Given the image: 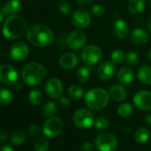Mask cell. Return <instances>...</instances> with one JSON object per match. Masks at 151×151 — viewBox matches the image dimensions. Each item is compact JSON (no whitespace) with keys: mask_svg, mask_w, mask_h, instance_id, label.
Wrapping results in <instances>:
<instances>
[{"mask_svg":"<svg viewBox=\"0 0 151 151\" xmlns=\"http://www.w3.org/2000/svg\"><path fill=\"white\" fill-rule=\"evenodd\" d=\"M27 39L32 45L43 48L51 45L55 40V36L49 27L43 24H34L28 28Z\"/></svg>","mask_w":151,"mask_h":151,"instance_id":"obj_1","label":"cell"},{"mask_svg":"<svg viewBox=\"0 0 151 151\" xmlns=\"http://www.w3.org/2000/svg\"><path fill=\"white\" fill-rule=\"evenodd\" d=\"M27 22L20 15H10L4 22L2 33L4 37L10 40H17L24 36L27 32Z\"/></svg>","mask_w":151,"mask_h":151,"instance_id":"obj_2","label":"cell"},{"mask_svg":"<svg viewBox=\"0 0 151 151\" xmlns=\"http://www.w3.org/2000/svg\"><path fill=\"white\" fill-rule=\"evenodd\" d=\"M46 77V68L38 62H29L22 69V78L29 86L40 85Z\"/></svg>","mask_w":151,"mask_h":151,"instance_id":"obj_3","label":"cell"},{"mask_svg":"<svg viewBox=\"0 0 151 151\" xmlns=\"http://www.w3.org/2000/svg\"><path fill=\"white\" fill-rule=\"evenodd\" d=\"M109 93L104 88L90 89L85 95V102L88 109L94 111H99L105 109L109 102Z\"/></svg>","mask_w":151,"mask_h":151,"instance_id":"obj_4","label":"cell"},{"mask_svg":"<svg viewBox=\"0 0 151 151\" xmlns=\"http://www.w3.org/2000/svg\"><path fill=\"white\" fill-rule=\"evenodd\" d=\"M103 57L102 50L94 45H89L83 48L81 52V60L86 66H93L97 64Z\"/></svg>","mask_w":151,"mask_h":151,"instance_id":"obj_5","label":"cell"},{"mask_svg":"<svg viewBox=\"0 0 151 151\" xmlns=\"http://www.w3.org/2000/svg\"><path fill=\"white\" fill-rule=\"evenodd\" d=\"M94 115L90 109H79L73 115V123L79 129H88L94 124Z\"/></svg>","mask_w":151,"mask_h":151,"instance_id":"obj_6","label":"cell"},{"mask_svg":"<svg viewBox=\"0 0 151 151\" xmlns=\"http://www.w3.org/2000/svg\"><path fill=\"white\" fill-rule=\"evenodd\" d=\"M64 128L63 121L59 116L49 117L43 124V132L45 136L49 138H55L59 136Z\"/></svg>","mask_w":151,"mask_h":151,"instance_id":"obj_7","label":"cell"},{"mask_svg":"<svg viewBox=\"0 0 151 151\" xmlns=\"http://www.w3.org/2000/svg\"><path fill=\"white\" fill-rule=\"evenodd\" d=\"M94 145L99 151H115L117 147V139L115 135L104 132L96 137Z\"/></svg>","mask_w":151,"mask_h":151,"instance_id":"obj_8","label":"cell"},{"mask_svg":"<svg viewBox=\"0 0 151 151\" xmlns=\"http://www.w3.org/2000/svg\"><path fill=\"white\" fill-rule=\"evenodd\" d=\"M86 42H87L86 34L79 29L70 32L66 39L68 47L73 51H78L85 47Z\"/></svg>","mask_w":151,"mask_h":151,"instance_id":"obj_9","label":"cell"},{"mask_svg":"<svg viewBox=\"0 0 151 151\" xmlns=\"http://www.w3.org/2000/svg\"><path fill=\"white\" fill-rule=\"evenodd\" d=\"M18 81V72L10 64L0 65V83L6 86H12Z\"/></svg>","mask_w":151,"mask_h":151,"instance_id":"obj_10","label":"cell"},{"mask_svg":"<svg viewBox=\"0 0 151 151\" xmlns=\"http://www.w3.org/2000/svg\"><path fill=\"white\" fill-rule=\"evenodd\" d=\"M71 22L77 29H86L92 22V16L85 9H77L71 14Z\"/></svg>","mask_w":151,"mask_h":151,"instance_id":"obj_11","label":"cell"},{"mask_svg":"<svg viewBox=\"0 0 151 151\" xmlns=\"http://www.w3.org/2000/svg\"><path fill=\"white\" fill-rule=\"evenodd\" d=\"M133 104L140 110H151V92L141 90L137 92L133 96Z\"/></svg>","mask_w":151,"mask_h":151,"instance_id":"obj_12","label":"cell"},{"mask_svg":"<svg viewBox=\"0 0 151 151\" xmlns=\"http://www.w3.org/2000/svg\"><path fill=\"white\" fill-rule=\"evenodd\" d=\"M29 54V46L23 42H16L10 47V56L14 61H22Z\"/></svg>","mask_w":151,"mask_h":151,"instance_id":"obj_13","label":"cell"},{"mask_svg":"<svg viewBox=\"0 0 151 151\" xmlns=\"http://www.w3.org/2000/svg\"><path fill=\"white\" fill-rule=\"evenodd\" d=\"M96 74L101 81H109L116 74V66L112 61H103L98 66Z\"/></svg>","mask_w":151,"mask_h":151,"instance_id":"obj_14","label":"cell"},{"mask_svg":"<svg viewBox=\"0 0 151 151\" xmlns=\"http://www.w3.org/2000/svg\"><path fill=\"white\" fill-rule=\"evenodd\" d=\"M45 92L52 99H58L63 93V84L57 78H50L45 84Z\"/></svg>","mask_w":151,"mask_h":151,"instance_id":"obj_15","label":"cell"},{"mask_svg":"<svg viewBox=\"0 0 151 151\" xmlns=\"http://www.w3.org/2000/svg\"><path fill=\"white\" fill-rule=\"evenodd\" d=\"M78 62H79V58L74 52H65L59 59L60 66L67 70L75 68L78 65Z\"/></svg>","mask_w":151,"mask_h":151,"instance_id":"obj_16","label":"cell"},{"mask_svg":"<svg viewBox=\"0 0 151 151\" xmlns=\"http://www.w3.org/2000/svg\"><path fill=\"white\" fill-rule=\"evenodd\" d=\"M116 78L121 84H131L135 78V72L130 66L122 67L116 73Z\"/></svg>","mask_w":151,"mask_h":151,"instance_id":"obj_17","label":"cell"},{"mask_svg":"<svg viewBox=\"0 0 151 151\" xmlns=\"http://www.w3.org/2000/svg\"><path fill=\"white\" fill-rule=\"evenodd\" d=\"M113 31L116 38L125 39L129 34V26L123 19H117L113 23Z\"/></svg>","mask_w":151,"mask_h":151,"instance_id":"obj_18","label":"cell"},{"mask_svg":"<svg viewBox=\"0 0 151 151\" xmlns=\"http://www.w3.org/2000/svg\"><path fill=\"white\" fill-rule=\"evenodd\" d=\"M148 34L146 30L140 28L134 29L130 34V39L132 44L136 45H143L147 43L148 41Z\"/></svg>","mask_w":151,"mask_h":151,"instance_id":"obj_19","label":"cell"},{"mask_svg":"<svg viewBox=\"0 0 151 151\" xmlns=\"http://www.w3.org/2000/svg\"><path fill=\"white\" fill-rule=\"evenodd\" d=\"M109 96L112 100L116 101H123L126 99L127 97V91L124 88V86H123L122 85L119 84H114L109 87Z\"/></svg>","mask_w":151,"mask_h":151,"instance_id":"obj_20","label":"cell"},{"mask_svg":"<svg viewBox=\"0 0 151 151\" xmlns=\"http://www.w3.org/2000/svg\"><path fill=\"white\" fill-rule=\"evenodd\" d=\"M137 78L140 83L147 86H151V66H141L137 71Z\"/></svg>","mask_w":151,"mask_h":151,"instance_id":"obj_21","label":"cell"},{"mask_svg":"<svg viewBox=\"0 0 151 151\" xmlns=\"http://www.w3.org/2000/svg\"><path fill=\"white\" fill-rule=\"evenodd\" d=\"M22 8V4L20 0H8L5 6H2V10L6 15L17 14Z\"/></svg>","mask_w":151,"mask_h":151,"instance_id":"obj_22","label":"cell"},{"mask_svg":"<svg viewBox=\"0 0 151 151\" xmlns=\"http://www.w3.org/2000/svg\"><path fill=\"white\" fill-rule=\"evenodd\" d=\"M129 11L133 14H140L146 7L145 0H128L127 4Z\"/></svg>","mask_w":151,"mask_h":151,"instance_id":"obj_23","label":"cell"},{"mask_svg":"<svg viewBox=\"0 0 151 151\" xmlns=\"http://www.w3.org/2000/svg\"><path fill=\"white\" fill-rule=\"evenodd\" d=\"M84 89L79 85H71L68 88V95L70 99L74 101L80 100L84 96Z\"/></svg>","mask_w":151,"mask_h":151,"instance_id":"obj_24","label":"cell"},{"mask_svg":"<svg viewBox=\"0 0 151 151\" xmlns=\"http://www.w3.org/2000/svg\"><path fill=\"white\" fill-rule=\"evenodd\" d=\"M149 136H150V132L148 131V129H147L146 127H139L133 134L134 139L138 142V143H146L148 139H149Z\"/></svg>","mask_w":151,"mask_h":151,"instance_id":"obj_25","label":"cell"},{"mask_svg":"<svg viewBox=\"0 0 151 151\" xmlns=\"http://www.w3.org/2000/svg\"><path fill=\"white\" fill-rule=\"evenodd\" d=\"M91 78V68L89 66H82L77 71V78L79 83L85 84L89 81Z\"/></svg>","mask_w":151,"mask_h":151,"instance_id":"obj_26","label":"cell"},{"mask_svg":"<svg viewBox=\"0 0 151 151\" xmlns=\"http://www.w3.org/2000/svg\"><path fill=\"white\" fill-rule=\"evenodd\" d=\"M25 140H26V133L22 129L14 130L10 136V141L16 146L22 145Z\"/></svg>","mask_w":151,"mask_h":151,"instance_id":"obj_27","label":"cell"},{"mask_svg":"<svg viewBox=\"0 0 151 151\" xmlns=\"http://www.w3.org/2000/svg\"><path fill=\"white\" fill-rule=\"evenodd\" d=\"M29 101L34 106L40 105L44 101V95L40 90L33 89L30 91V93L29 94Z\"/></svg>","mask_w":151,"mask_h":151,"instance_id":"obj_28","label":"cell"},{"mask_svg":"<svg viewBox=\"0 0 151 151\" xmlns=\"http://www.w3.org/2000/svg\"><path fill=\"white\" fill-rule=\"evenodd\" d=\"M133 106L130 103H122L118 106L117 108V114L119 115V116L126 118L132 116V114L133 113Z\"/></svg>","mask_w":151,"mask_h":151,"instance_id":"obj_29","label":"cell"},{"mask_svg":"<svg viewBox=\"0 0 151 151\" xmlns=\"http://www.w3.org/2000/svg\"><path fill=\"white\" fill-rule=\"evenodd\" d=\"M13 93L6 88H0V106H6L12 102Z\"/></svg>","mask_w":151,"mask_h":151,"instance_id":"obj_30","label":"cell"},{"mask_svg":"<svg viewBox=\"0 0 151 151\" xmlns=\"http://www.w3.org/2000/svg\"><path fill=\"white\" fill-rule=\"evenodd\" d=\"M57 111V106L53 101L46 102L42 108V115L45 117H52Z\"/></svg>","mask_w":151,"mask_h":151,"instance_id":"obj_31","label":"cell"},{"mask_svg":"<svg viewBox=\"0 0 151 151\" xmlns=\"http://www.w3.org/2000/svg\"><path fill=\"white\" fill-rule=\"evenodd\" d=\"M124 61L127 65H129L130 67H136L137 65H139V57L138 55V53H136L135 52L132 51H129L127 52H125L124 55Z\"/></svg>","mask_w":151,"mask_h":151,"instance_id":"obj_32","label":"cell"},{"mask_svg":"<svg viewBox=\"0 0 151 151\" xmlns=\"http://www.w3.org/2000/svg\"><path fill=\"white\" fill-rule=\"evenodd\" d=\"M49 149V141L45 137L37 138L34 142V150L35 151H48Z\"/></svg>","mask_w":151,"mask_h":151,"instance_id":"obj_33","label":"cell"},{"mask_svg":"<svg viewBox=\"0 0 151 151\" xmlns=\"http://www.w3.org/2000/svg\"><path fill=\"white\" fill-rule=\"evenodd\" d=\"M93 125L97 130L103 131V130H106L109 126V120L105 116H100L98 118L95 119Z\"/></svg>","mask_w":151,"mask_h":151,"instance_id":"obj_34","label":"cell"},{"mask_svg":"<svg viewBox=\"0 0 151 151\" xmlns=\"http://www.w3.org/2000/svg\"><path fill=\"white\" fill-rule=\"evenodd\" d=\"M124 55H125V53L124 52V51L122 49H116L111 52L110 60L115 65L120 64L124 60Z\"/></svg>","mask_w":151,"mask_h":151,"instance_id":"obj_35","label":"cell"},{"mask_svg":"<svg viewBox=\"0 0 151 151\" xmlns=\"http://www.w3.org/2000/svg\"><path fill=\"white\" fill-rule=\"evenodd\" d=\"M57 9L62 14H69L72 11V6L67 0H60L57 3Z\"/></svg>","mask_w":151,"mask_h":151,"instance_id":"obj_36","label":"cell"},{"mask_svg":"<svg viewBox=\"0 0 151 151\" xmlns=\"http://www.w3.org/2000/svg\"><path fill=\"white\" fill-rule=\"evenodd\" d=\"M92 14L94 16V17H97V18H100V17H102L105 14V8L101 6V5H99V4H95L92 6Z\"/></svg>","mask_w":151,"mask_h":151,"instance_id":"obj_37","label":"cell"},{"mask_svg":"<svg viewBox=\"0 0 151 151\" xmlns=\"http://www.w3.org/2000/svg\"><path fill=\"white\" fill-rule=\"evenodd\" d=\"M59 105L62 109H68L71 106L70 101L67 97H60L59 98Z\"/></svg>","mask_w":151,"mask_h":151,"instance_id":"obj_38","label":"cell"},{"mask_svg":"<svg viewBox=\"0 0 151 151\" xmlns=\"http://www.w3.org/2000/svg\"><path fill=\"white\" fill-rule=\"evenodd\" d=\"M28 132L31 136H38L41 133V128L37 124H31L29 127Z\"/></svg>","mask_w":151,"mask_h":151,"instance_id":"obj_39","label":"cell"},{"mask_svg":"<svg viewBox=\"0 0 151 151\" xmlns=\"http://www.w3.org/2000/svg\"><path fill=\"white\" fill-rule=\"evenodd\" d=\"M81 151H93V145L91 143V142H84L82 145H81V147H80Z\"/></svg>","mask_w":151,"mask_h":151,"instance_id":"obj_40","label":"cell"},{"mask_svg":"<svg viewBox=\"0 0 151 151\" xmlns=\"http://www.w3.org/2000/svg\"><path fill=\"white\" fill-rule=\"evenodd\" d=\"M8 139V132L5 129H0V141H6Z\"/></svg>","mask_w":151,"mask_h":151,"instance_id":"obj_41","label":"cell"},{"mask_svg":"<svg viewBox=\"0 0 151 151\" xmlns=\"http://www.w3.org/2000/svg\"><path fill=\"white\" fill-rule=\"evenodd\" d=\"M76 1L81 6H88L93 2V0H76Z\"/></svg>","mask_w":151,"mask_h":151,"instance_id":"obj_42","label":"cell"},{"mask_svg":"<svg viewBox=\"0 0 151 151\" xmlns=\"http://www.w3.org/2000/svg\"><path fill=\"white\" fill-rule=\"evenodd\" d=\"M144 122L146 124L151 125V113H148L144 116Z\"/></svg>","mask_w":151,"mask_h":151,"instance_id":"obj_43","label":"cell"},{"mask_svg":"<svg viewBox=\"0 0 151 151\" xmlns=\"http://www.w3.org/2000/svg\"><path fill=\"white\" fill-rule=\"evenodd\" d=\"M0 151H14V148L10 146L7 145H3V146H0Z\"/></svg>","mask_w":151,"mask_h":151,"instance_id":"obj_44","label":"cell"},{"mask_svg":"<svg viewBox=\"0 0 151 151\" xmlns=\"http://www.w3.org/2000/svg\"><path fill=\"white\" fill-rule=\"evenodd\" d=\"M5 13H4V11L3 10H0V23H1L3 21H4V19H5Z\"/></svg>","mask_w":151,"mask_h":151,"instance_id":"obj_45","label":"cell"},{"mask_svg":"<svg viewBox=\"0 0 151 151\" xmlns=\"http://www.w3.org/2000/svg\"><path fill=\"white\" fill-rule=\"evenodd\" d=\"M147 29L151 32V17L148 19V21H147Z\"/></svg>","mask_w":151,"mask_h":151,"instance_id":"obj_46","label":"cell"},{"mask_svg":"<svg viewBox=\"0 0 151 151\" xmlns=\"http://www.w3.org/2000/svg\"><path fill=\"white\" fill-rule=\"evenodd\" d=\"M22 88V86L21 83H15V89L16 90H21Z\"/></svg>","mask_w":151,"mask_h":151,"instance_id":"obj_47","label":"cell"},{"mask_svg":"<svg viewBox=\"0 0 151 151\" xmlns=\"http://www.w3.org/2000/svg\"><path fill=\"white\" fill-rule=\"evenodd\" d=\"M147 58L149 60H151V49H149L148 52H147Z\"/></svg>","mask_w":151,"mask_h":151,"instance_id":"obj_48","label":"cell"},{"mask_svg":"<svg viewBox=\"0 0 151 151\" xmlns=\"http://www.w3.org/2000/svg\"><path fill=\"white\" fill-rule=\"evenodd\" d=\"M150 6H151V1H150Z\"/></svg>","mask_w":151,"mask_h":151,"instance_id":"obj_49","label":"cell"}]
</instances>
